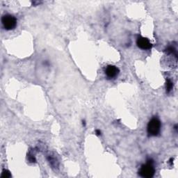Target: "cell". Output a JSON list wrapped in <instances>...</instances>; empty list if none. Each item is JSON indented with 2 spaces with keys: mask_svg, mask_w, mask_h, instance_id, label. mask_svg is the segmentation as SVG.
<instances>
[{
  "mask_svg": "<svg viewBox=\"0 0 178 178\" xmlns=\"http://www.w3.org/2000/svg\"><path fill=\"white\" fill-rule=\"evenodd\" d=\"M105 74L109 79H113L118 75L120 70L115 65H109L105 68Z\"/></svg>",
  "mask_w": 178,
  "mask_h": 178,
  "instance_id": "obj_5",
  "label": "cell"
},
{
  "mask_svg": "<svg viewBox=\"0 0 178 178\" xmlns=\"http://www.w3.org/2000/svg\"><path fill=\"white\" fill-rule=\"evenodd\" d=\"M95 133L97 136H100V134H101V131L99 130H95Z\"/></svg>",
  "mask_w": 178,
  "mask_h": 178,
  "instance_id": "obj_10",
  "label": "cell"
},
{
  "mask_svg": "<svg viewBox=\"0 0 178 178\" xmlns=\"http://www.w3.org/2000/svg\"><path fill=\"white\" fill-rule=\"evenodd\" d=\"M2 22L3 25L4 29L6 30H12L15 29L17 25V20L11 15H5L2 18Z\"/></svg>",
  "mask_w": 178,
  "mask_h": 178,
  "instance_id": "obj_3",
  "label": "cell"
},
{
  "mask_svg": "<svg viewBox=\"0 0 178 178\" xmlns=\"http://www.w3.org/2000/svg\"><path fill=\"white\" fill-rule=\"evenodd\" d=\"M137 44L140 49L144 50H150V49L152 48V46H153V44H152L148 39L143 36L138 37Z\"/></svg>",
  "mask_w": 178,
  "mask_h": 178,
  "instance_id": "obj_4",
  "label": "cell"
},
{
  "mask_svg": "<svg viewBox=\"0 0 178 178\" xmlns=\"http://www.w3.org/2000/svg\"><path fill=\"white\" fill-rule=\"evenodd\" d=\"M166 51L168 54H175L176 55V50H175V49L174 48H173V47H168L166 50Z\"/></svg>",
  "mask_w": 178,
  "mask_h": 178,
  "instance_id": "obj_8",
  "label": "cell"
},
{
  "mask_svg": "<svg viewBox=\"0 0 178 178\" xmlns=\"http://www.w3.org/2000/svg\"><path fill=\"white\" fill-rule=\"evenodd\" d=\"M1 177L2 178H9L11 177V174L8 170H4L3 171H2Z\"/></svg>",
  "mask_w": 178,
  "mask_h": 178,
  "instance_id": "obj_7",
  "label": "cell"
},
{
  "mask_svg": "<svg viewBox=\"0 0 178 178\" xmlns=\"http://www.w3.org/2000/svg\"><path fill=\"white\" fill-rule=\"evenodd\" d=\"M155 173V169L153 165V162L148 161L146 164H144L141 166L139 170V174L140 176L145 178H151L153 177Z\"/></svg>",
  "mask_w": 178,
  "mask_h": 178,
  "instance_id": "obj_2",
  "label": "cell"
},
{
  "mask_svg": "<svg viewBox=\"0 0 178 178\" xmlns=\"http://www.w3.org/2000/svg\"><path fill=\"white\" fill-rule=\"evenodd\" d=\"M161 122L157 118H152L147 124V134L150 137L157 136L161 131Z\"/></svg>",
  "mask_w": 178,
  "mask_h": 178,
  "instance_id": "obj_1",
  "label": "cell"
},
{
  "mask_svg": "<svg viewBox=\"0 0 178 178\" xmlns=\"http://www.w3.org/2000/svg\"><path fill=\"white\" fill-rule=\"evenodd\" d=\"M28 159H29V161L30 162H36V158H35V157L34 154H28Z\"/></svg>",
  "mask_w": 178,
  "mask_h": 178,
  "instance_id": "obj_9",
  "label": "cell"
},
{
  "mask_svg": "<svg viewBox=\"0 0 178 178\" xmlns=\"http://www.w3.org/2000/svg\"><path fill=\"white\" fill-rule=\"evenodd\" d=\"M173 88V83L172 81L169 79H166V88L167 93L170 92V91L172 90Z\"/></svg>",
  "mask_w": 178,
  "mask_h": 178,
  "instance_id": "obj_6",
  "label": "cell"
}]
</instances>
